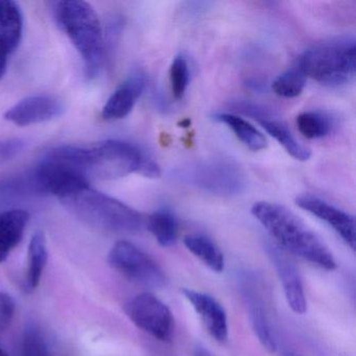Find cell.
I'll return each instance as SVG.
<instances>
[{
    "instance_id": "17",
    "label": "cell",
    "mask_w": 356,
    "mask_h": 356,
    "mask_svg": "<svg viewBox=\"0 0 356 356\" xmlns=\"http://www.w3.org/2000/svg\"><path fill=\"white\" fill-rule=\"evenodd\" d=\"M49 259L47 239L42 232L33 235L29 245V266L24 278V287L31 293L38 287L41 277Z\"/></svg>"
},
{
    "instance_id": "8",
    "label": "cell",
    "mask_w": 356,
    "mask_h": 356,
    "mask_svg": "<svg viewBox=\"0 0 356 356\" xmlns=\"http://www.w3.org/2000/svg\"><path fill=\"white\" fill-rule=\"evenodd\" d=\"M108 264L136 284L152 289L165 284V275L159 264L130 241H118L108 254Z\"/></svg>"
},
{
    "instance_id": "2",
    "label": "cell",
    "mask_w": 356,
    "mask_h": 356,
    "mask_svg": "<svg viewBox=\"0 0 356 356\" xmlns=\"http://www.w3.org/2000/svg\"><path fill=\"white\" fill-rule=\"evenodd\" d=\"M251 212L285 251L324 270L337 268V261L330 250L284 206L270 202H257L254 204Z\"/></svg>"
},
{
    "instance_id": "1",
    "label": "cell",
    "mask_w": 356,
    "mask_h": 356,
    "mask_svg": "<svg viewBox=\"0 0 356 356\" xmlns=\"http://www.w3.org/2000/svg\"><path fill=\"white\" fill-rule=\"evenodd\" d=\"M59 149L89 181L115 180L132 174L155 179L161 175L157 162L128 141L111 139L86 147L62 145Z\"/></svg>"
},
{
    "instance_id": "15",
    "label": "cell",
    "mask_w": 356,
    "mask_h": 356,
    "mask_svg": "<svg viewBox=\"0 0 356 356\" xmlns=\"http://www.w3.org/2000/svg\"><path fill=\"white\" fill-rule=\"evenodd\" d=\"M145 85L147 81L143 74L135 72L131 74L106 102L102 111L104 120H118L127 118L145 91Z\"/></svg>"
},
{
    "instance_id": "13",
    "label": "cell",
    "mask_w": 356,
    "mask_h": 356,
    "mask_svg": "<svg viewBox=\"0 0 356 356\" xmlns=\"http://www.w3.org/2000/svg\"><path fill=\"white\" fill-rule=\"evenodd\" d=\"M182 293L197 312L207 332L216 341L220 343L226 341L228 339L229 327L224 307L207 293L189 289H183Z\"/></svg>"
},
{
    "instance_id": "12",
    "label": "cell",
    "mask_w": 356,
    "mask_h": 356,
    "mask_svg": "<svg viewBox=\"0 0 356 356\" xmlns=\"http://www.w3.org/2000/svg\"><path fill=\"white\" fill-rule=\"evenodd\" d=\"M24 14L13 0H0V80L7 72L9 58L24 36Z\"/></svg>"
},
{
    "instance_id": "3",
    "label": "cell",
    "mask_w": 356,
    "mask_h": 356,
    "mask_svg": "<svg viewBox=\"0 0 356 356\" xmlns=\"http://www.w3.org/2000/svg\"><path fill=\"white\" fill-rule=\"evenodd\" d=\"M53 12L58 26L80 54L87 78L99 76L105 61V41L95 8L81 0H64L53 3Z\"/></svg>"
},
{
    "instance_id": "19",
    "label": "cell",
    "mask_w": 356,
    "mask_h": 356,
    "mask_svg": "<svg viewBox=\"0 0 356 356\" xmlns=\"http://www.w3.org/2000/svg\"><path fill=\"white\" fill-rule=\"evenodd\" d=\"M183 241L186 249L210 270L216 273L224 270V254L211 238L203 234H189L184 237Z\"/></svg>"
},
{
    "instance_id": "21",
    "label": "cell",
    "mask_w": 356,
    "mask_h": 356,
    "mask_svg": "<svg viewBox=\"0 0 356 356\" xmlns=\"http://www.w3.org/2000/svg\"><path fill=\"white\" fill-rule=\"evenodd\" d=\"M147 229L159 245L170 247L178 236V222L168 209H159L147 218Z\"/></svg>"
},
{
    "instance_id": "18",
    "label": "cell",
    "mask_w": 356,
    "mask_h": 356,
    "mask_svg": "<svg viewBox=\"0 0 356 356\" xmlns=\"http://www.w3.org/2000/svg\"><path fill=\"white\" fill-rule=\"evenodd\" d=\"M257 122H259L260 126L266 131L270 136H272L279 145H282L283 149L291 157L295 158L296 160H299V161H307L309 159L310 156H312L309 149L296 139L286 124H283L280 120L272 118V116L261 118V120H258Z\"/></svg>"
},
{
    "instance_id": "23",
    "label": "cell",
    "mask_w": 356,
    "mask_h": 356,
    "mask_svg": "<svg viewBox=\"0 0 356 356\" xmlns=\"http://www.w3.org/2000/svg\"><path fill=\"white\" fill-rule=\"evenodd\" d=\"M299 132L308 139H320L326 137L332 129L330 118L321 112L308 111L297 118Z\"/></svg>"
},
{
    "instance_id": "24",
    "label": "cell",
    "mask_w": 356,
    "mask_h": 356,
    "mask_svg": "<svg viewBox=\"0 0 356 356\" xmlns=\"http://www.w3.org/2000/svg\"><path fill=\"white\" fill-rule=\"evenodd\" d=\"M306 76L299 68H291L279 76L273 82L272 90L275 95L283 99H295L303 92L306 85Z\"/></svg>"
},
{
    "instance_id": "29",
    "label": "cell",
    "mask_w": 356,
    "mask_h": 356,
    "mask_svg": "<svg viewBox=\"0 0 356 356\" xmlns=\"http://www.w3.org/2000/svg\"><path fill=\"white\" fill-rule=\"evenodd\" d=\"M0 356H9L7 352L3 349V346L0 345Z\"/></svg>"
},
{
    "instance_id": "9",
    "label": "cell",
    "mask_w": 356,
    "mask_h": 356,
    "mask_svg": "<svg viewBox=\"0 0 356 356\" xmlns=\"http://www.w3.org/2000/svg\"><path fill=\"white\" fill-rule=\"evenodd\" d=\"M124 312L145 332L161 341H170L175 320L170 308L152 293H143L124 305Z\"/></svg>"
},
{
    "instance_id": "28",
    "label": "cell",
    "mask_w": 356,
    "mask_h": 356,
    "mask_svg": "<svg viewBox=\"0 0 356 356\" xmlns=\"http://www.w3.org/2000/svg\"><path fill=\"white\" fill-rule=\"evenodd\" d=\"M24 141L19 138L0 140V165L15 158L24 149Z\"/></svg>"
},
{
    "instance_id": "20",
    "label": "cell",
    "mask_w": 356,
    "mask_h": 356,
    "mask_svg": "<svg viewBox=\"0 0 356 356\" xmlns=\"http://www.w3.org/2000/svg\"><path fill=\"white\" fill-rule=\"evenodd\" d=\"M214 118L220 124H226L234 133L235 136L252 151H261L268 147L266 136L243 118L234 114L220 113Z\"/></svg>"
},
{
    "instance_id": "5",
    "label": "cell",
    "mask_w": 356,
    "mask_h": 356,
    "mask_svg": "<svg viewBox=\"0 0 356 356\" xmlns=\"http://www.w3.org/2000/svg\"><path fill=\"white\" fill-rule=\"evenodd\" d=\"M355 53L353 38L334 39L304 51L297 67L323 86H345L355 78Z\"/></svg>"
},
{
    "instance_id": "27",
    "label": "cell",
    "mask_w": 356,
    "mask_h": 356,
    "mask_svg": "<svg viewBox=\"0 0 356 356\" xmlns=\"http://www.w3.org/2000/svg\"><path fill=\"white\" fill-rule=\"evenodd\" d=\"M16 303L9 293L0 291V330H6L15 316Z\"/></svg>"
},
{
    "instance_id": "25",
    "label": "cell",
    "mask_w": 356,
    "mask_h": 356,
    "mask_svg": "<svg viewBox=\"0 0 356 356\" xmlns=\"http://www.w3.org/2000/svg\"><path fill=\"white\" fill-rule=\"evenodd\" d=\"M22 356H59L51 341L36 325H30L22 339Z\"/></svg>"
},
{
    "instance_id": "6",
    "label": "cell",
    "mask_w": 356,
    "mask_h": 356,
    "mask_svg": "<svg viewBox=\"0 0 356 356\" xmlns=\"http://www.w3.org/2000/svg\"><path fill=\"white\" fill-rule=\"evenodd\" d=\"M26 186L29 191L39 195H53L60 201L90 186V181L56 147L47 152L29 175Z\"/></svg>"
},
{
    "instance_id": "7",
    "label": "cell",
    "mask_w": 356,
    "mask_h": 356,
    "mask_svg": "<svg viewBox=\"0 0 356 356\" xmlns=\"http://www.w3.org/2000/svg\"><path fill=\"white\" fill-rule=\"evenodd\" d=\"M177 178L203 191L233 197L247 187V177L243 168L227 159H211L191 164L178 170Z\"/></svg>"
},
{
    "instance_id": "4",
    "label": "cell",
    "mask_w": 356,
    "mask_h": 356,
    "mask_svg": "<svg viewBox=\"0 0 356 356\" xmlns=\"http://www.w3.org/2000/svg\"><path fill=\"white\" fill-rule=\"evenodd\" d=\"M60 202L76 218L99 230L134 234L143 227V216L134 208L91 186L76 191Z\"/></svg>"
},
{
    "instance_id": "11",
    "label": "cell",
    "mask_w": 356,
    "mask_h": 356,
    "mask_svg": "<svg viewBox=\"0 0 356 356\" xmlns=\"http://www.w3.org/2000/svg\"><path fill=\"white\" fill-rule=\"evenodd\" d=\"M296 204L328 225L352 250L355 249L356 231L353 216L314 195H299L296 199Z\"/></svg>"
},
{
    "instance_id": "16",
    "label": "cell",
    "mask_w": 356,
    "mask_h": 356,
    "mask_svg": "<svg viewBox=\"0 0 356 356\" xmlns=\"http://www.w3.org/2000/svg\"><path fill=\"white\" fill-rule=\"evenodd\" d=\"M30 220L24 209H10L0 213V264L6 261L19 245Z\"/></svg>"
},
{
    "instance_id": "22",
    "label": "cell",
    "mask_w": 356,
    "mask_h": 356,
    "mask_svg": "<svg viewBox=\"0 0 356 356\" xmlns=\"http://www.w3.org/2000/svg\"><path fill=\"white\" fill-rule=\"evenodd\" d=\"M249 316L254 332L257 335L258 341L270 353L277 349L276 339L273 334L272 328L268 323V316L261 303L256 298H249Z\"/></svg>"
},
{
    "instance_id": "14",
    "label": "cell",
    "mask_w": 356,
    "mask_h": 356,
    "mask_svg": "<svg viewBox=\"0 0 356 356\" xmlns=\"http://www.w3.org/2000/svg\"><path fill=\"white\" fill-rule=\"evenodd\" d=\"M270 256L282 283L287 304L293 312L304 314L307 310L305 291L299 270L293 262L278 248H270Z\"/></svg>"
},
{
    "instance_id": "10",
    "label": "cell",
    "mask_w": 356,
    "mask_h": 356,
    "mask_svg": "<svg viewBox=\"0 0 356 356\" xmlns=\"http://www.w3.org/2000/svg\"><path fill=\"white\" fill-rule=\"evenodd\" d=\"M65 106L51 95H32L18 102L5 113V118L18 127L51 122L63 115Z\"/></svg>"
},
{
    "instance_id": "30",
    "label": "cell",
    "mask_w": 356,
    "mask_h": 356,
    "mask_svg": "<svg viewBox=\"0 0 356 356\" xmlns=\"http://www.w3.org/2000/svg\"><path fill=\"white\" fill-rule=\"evenodd\" d=\"M283 356H299L297 354L293 353V352H286Z\"/></svg>"
},
{
    "instance_id": "26",
    "label": "cell",
    "mask_w": 356,
    "mask_h": 356,
    "mask_svg": "<svg viewBox=\"0 0 356 356\" xmlns=\"http://www.w3.org/2000/svg\"><path fill=\"white\" fill-rule=\"evenodd\" d=\"M170 83L175 99H182L189 85V68L182 56L175 58L170 68Z\"/></svg>"
}]
</instances>
